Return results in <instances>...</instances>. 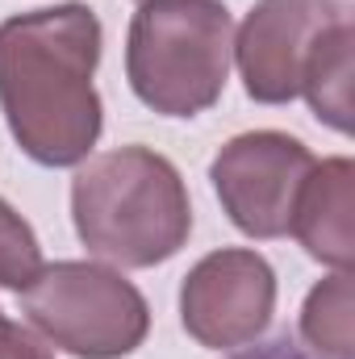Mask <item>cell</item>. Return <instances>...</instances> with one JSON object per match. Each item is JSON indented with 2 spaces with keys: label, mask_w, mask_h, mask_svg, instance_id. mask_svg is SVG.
Wrapping results in <instances>:
<instances>
[{
  "label": "cell",
  "mask_w": 355,
  "mask_h": 359,
  "mask_svg": "<svg viewBox=\"0 0 355 359\" xmlns=\"http://www.w3.org/2000/svg\"><path fill=\"white\" fill-rule=\"evenodd\" d=\"M351 209H355V168L351 159H326L314 163V172L301 184V196L293 205V226L297 243L326 268L351 271L355 259V234H351Z\"/></svg>",
  "instance_id": "ba28073f"
},
{
  "label": "cell",
  "mask_w": 355,
  "mask_h": 359,
  "mask_svg": "<svg viewBox=\"0 0 355 359\" xmlns=\"http://www.w3.org/2000/svg\"><path fill=\"white\" fill-rule=\"evenodd\" d=\"M314 163L318 159L309 155L305 142L280 130H255V134L230 138L217 151L209 180L217 188L222 209L243 234L280 238L293 226V205Z\"/></svg>",
  "instance_id": "5b68a950"
},
{
  "label": "cell",
  "mask_w": 355,
  "mask_h": 359,
  "mask_svg": "<svg viewBox=\"0 0 355 359\" xmlns=\"http://www.w3.org/2000/svg\"><path fill=\"white\" fill-rule=\"evenodd\" d=\"M351 21L335 25L322 38V46L314 50V59L305 67V84H301L318 121H326L339 134L351 130Z\"/></svg>",
  "instance_id": "9c48e42d"
},
{
  "label": "cell",
  "mask_w": 355,
  "mask_h": 359,
  "mask_svg": "<svg viewBox=\"0 0 355 359\" xmlns=\"http://www.w3.org/2000/svg\"><path fill=\"white\" fill-rule=\"evenodd\" d=\"M343 21H351L347 0H260L234 38L247 96L260 104H288L301 96L314 50Z\"/></svg>",
  "instance_id": "8992f818"
},
{
  "label": "cell",
  "mask_w": 355,
  "mask_h": 359,
  "mask_svg": "<svg viewBox=\"0 0 355 359\" xmlns=\"http://www.w3.org/2000/svg\"><path fill=\"white\" fill-rule=\"evenodd\" d=\"M234 359H322V355H309L301 343H293L284 334V339H272V343L255 347V351H243V355H234Z\"/></svg>",
  "instance_id": "4fadbf2b"
},
{
  "label": "cell",
  "mask_w": 355,
  "mask_h": 359,
  "mask_svg": "<svg viewBox=\"0 0 355 359\" xmlns=\"http://www.w3.org/2000/svg\"><path fill=\"white\" fill-rule=\"evenodd\" d=\"M21 313L46 343L80 359H121L142 347L151 309L142 292L113 268L63 259L21 288Z\"/></svg>",
  "instance_id": "277c9868"
},
{
  "label": "cell",
  "mask_w": 355,
  "mask_h": 359,
  "mask_svg": "<svg viewBox=\"0 0 355 359\" xmlns=\"http://www.w3.org/2000/svg\"><path fill=\"white\" fill-rule=\"evenodd\" d=\"M100 21L88 4H55L0 25V109L17 147L42 168L84 163L100 138Z\"/></svg>",
  "instance_id": "6da1fadb"
},
{
  "label": "cell",
  "mask_w": 355,
  "mask_h": 359,
  "mask_svg": "<svg viewBox=\"0 0 355 359\" xmlns=\"http://www.w3.org/2000/svg\"><path fill=\"white\" fill-rule=\"evenodd\" d=\"M234 21L222 0H142L130 21L126 76L163 117H196L230 80Z\"/></svg>",
  "instance_id": "3957f363"
},
{
  "label": "cell",
  "mask_w": 355,
  "mask_h": 359,
  "mask_svg": "<svg viewBox=\"0 0 355 359\" xmlns=\"http://www.w3.org/2000/svg\"><path fill=\"white\" fill-rule=\"evenodd\" d=\"M0 359H55L25 326H17L13 318L0 326Z\"/></svg>",
  "instance_id": "7c38bea8"
},
{
  "label": "cell",
  "mask_w": 355,
  "mask_h": 359,
  "mask_svg": "<svg viewBox=\"0 0 355 359\" xmlns=\"http://www.w3.org/2000/svg\"><path fill=\"white\" fill-rule=\"evenodd\" d=\"M276 309V271L247 247H222L184 276L180 322L209 351L255 343Z\"/></svg>",
  "instance_id": "52a82bcc"
},
{
  "label": "cell",
  "mask_w": 355,
  "mask_h": 359,
  "mask_svg": "<svg viewBox=\"0 0 355 359\" xmlns=\"http://www.w3.org/2000/svg\"><path fill=\"white\" fill-rule=\"evenodd\" d=\"M72 222L92 255L117 268H155L192 234L188 188L151 147H117L72 180Z\"/></svg>",
  "instance_id": "7a4b0ae2"
},
{
  "label": "cell",
  "mask_w": 355,
  "mask_h": 359,
  "mask_svg": "<svg viewBox=\"0 0 355 359\" xmlns=\"http://www.w3.org/2000/svg\"><path fill=\"white\" fill-rule=\"evenodd\" d=\"M301 339L322 359L355 355V322H351V271H335L322 280L305 309H301Z\"/></svg>",
  "instance_id": "30bf717a"
},
{
  "label": "cell",
  "mask_w": 355,
  "mask_h": 359,
  "mask_svg": "<svg viewBox=\"0 0 355 359\" xmlns=\"http://www.w3.org/2000/svg\"><path fill=\"white\" fill-rule=\"evenodd\" d=\"M42 268V247L29 230V222L0 201V288H25Z\"/></svg>",
  "instance_id": "8fae6325"
}]
</instances>
